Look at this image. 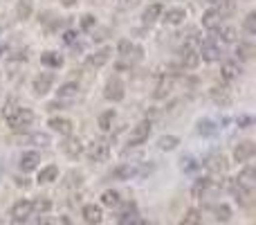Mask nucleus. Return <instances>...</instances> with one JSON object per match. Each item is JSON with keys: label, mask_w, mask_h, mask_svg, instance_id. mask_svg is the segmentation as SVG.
Wrapping results in <instances>:
<instances>
[{"label": "nucleus", "mask_w": 256, "mask_h": 225, "mask_svg": "<svg viewBox=\"0 0 256 225\" xmlns=\"http://www.w3.org/2000/svg\"><path fill=\"white\" fill-rule=\"evenodd\" d=\"M204 167L209 169V171H214V173H220V171H225L227 169V158L222 153H211L207 160H204Z\"/></svg>", "instance_id": "nucleus-9"}, {"label": "nucleus", "mask_w": 256, "mask_h": 225, "mask_svg": "<svg viewBox=\"0 0 256 225\" xmlns=\"http://www.w3.org/2000/svg\"><path fill=\"white\" fill-rule=\"evenodd\" d=\"M229 189H232V194L238 198L240 203H247L250 201V196H252V189H247V187H243V185L238 183V180H232L229 183Z\"/></svg>", "instance_id": "nucleus-21"}, {"label": "nucleus", "mask_w": 256, "mask_h": 225, "mask_svg": "<svg viewBox=\"0 0 256 225\" xmlns=\"http://www.w3.org/2000/svg\"><path fill=\"white\" fill-rule=\"evenodd\" d=\"M198 133H200V135H214V133H218V129H216L214 122L204 119V122H200V124H198Z\"/></svg>", "instance_id": "nucleus-41"}, {"label": "nucleus", "mask_w": 256, "mask_h": 225, "mask_svg": "<svg viewBox=\"0 0 256 225\" xmlns=\"http://www.w3.org/2000/svg\"><path fill=\"white\" fill-rule=\"evenodd\" d=\"M32 209H34V212H38V214H47L50 209H52V201H50V198H45V196H41L38 201L32 203Z\"/></svg>", "instance_id": "nucleus-36"}, {"label": "nucleus", "mask_w": 256, "mask_h": 225, "mask_svg": "<svg viewBox=\"0 0 256 225\" xmlns=\"http://www.w3.org/2000/svg\"><path fill=\"white\" fill-rule=\"evenodd\" d=\"M243 27H245V32H247V34H256V12H250L247 16H245Z\"/></svg>", "instance_id": "nucleus-42"}, {"label": "nucleus", "mask_w": 256, "mask_h": 225, "mask_svg": "<svg viewBox=\"0 0 256 225\" xmlns=\"http://www.w3.org/2000/svg\"><path fill=\"white\" fill-rule=\"evenodd\" d=\"M171 90H173V79H162V81L157 83L153 97H155V99H164V97L171 95Z\"/></svg>", "instance_id": "nucleus-26"}, {"label": "nucleus", "mask_w": 256, "mask_h": 225, "mask_svg": "<svg viewBox=\"0 0 256 225\" xmlns=\"http://www.w3.org/2000/svg\"><path fill=\"white\" fill-rule=\"evenodd\" d=\"M41 63L47 65V68H61V65H63V56L56 52H45L41 56Z\"/></svg>", "instance_id": "nucleus-29"}, {"label": "nucleus", "mask_w": 256, "mask_h": 225, "mask_svg": "<svg viewBox=\"0 0 256 225\" xmlns=\"http://www.w3.org/2000/svg\"><path fill=\"white\" fill-rule=\"evenodd\" d=\"M236 38H238V34H236V30H234V27H220V41L222 43H234L236 41Z\"/></svg>", "instance_id": "nucleus-40"}, {"label": "nucleus", "mask_w": 256, "mask_h": 225, "mask_svg": "<svg viewBox=\"0 0 256 225\" xmlns=\"http://www.w3.org/2000/svg\"><path fill=\"white\" fill-rule=\"evenodd\" d=\"M211 187V180L209 178H200L198 183L193 185V189H191V194H193V198H200L202 194H207V189Z\"/></svg>", "instance_id": "nucleus-34"}, {"label": "nucleus", "mask_w": 256, "mask_h": 225, "mask_svg": "<svg viewBox=\"0 0 256 225\" xmlns=\"http://www.w3.org/2000/svg\"><path fill=\"white\" fill-rule=\"evenodd\" d=\"M180 61H182V68H189V70H193V68L200 63V54L196 52L193 48H189V45H186V48L180 50Z\"/></svg>", "instance_id": "nucleus-8"}, {"label": "nucleus", "mask_w": 256, "mask_h": 225, "mask_svg": "<svg viewBox=\"0 0 256 225\" xmlns=\"http://www.w3.org/2000/svg\"><path fill=\"white\" fill-rule=\"evenodd\" d=\"M83 183V173L81 171H68L65 173V180H63V187L65 189H74V187H81Z\"/></svg>", "instance_id": "nucleus-27"}, {"label": "nucleus", "mask_w": 256, "mask_h": 225, "mask_svg": "<svg viewBox=\"0 0 256 225\" xmlns=\"http://www.w3.org/2000/svg\"><path fill=\"white\" fill-rule=\"evenodd\" d=\"M236 54H238L240 59H250L252 54H254V45H247V43H240L238 50H236Z\"/></svg>", "instance_id": "nucleus-44"}, {"label": "nucleus", "mask_w": 256, "mask_h": 225, "mask_svg": "<svg viewBox=\"0 0 256 225\" xmlns=\"http://www.w3.org/2000/svg\"><path fill=\"white\" fill-rule=\"evenodd\" d=\"M101 205H106V207H117V205H119V194L112 189L104 191V194H101Z\"/></svg>", "instance_id": "nucleus-35"}, {"label": "nucleus", "mask_w": 256, "mask_h": 225, "mask_svg": "<svg viewBox=\"0 0 256 225\" xmlns=\"http://www.w3.org/2000/svg\"><path fill=\"white\" fill-rule=\"evenodd\" d=\"M209 95L218 106H229V104H232V97H229L227 88H218V86H216V88H211Z\"/></svg>", "instance_id": "nucleus-22"}, {"label": "nucleus", "mask_w": 256, "mask_h": 225, "mask_svg": "<svg viewBox=\"0 0 256 225\" xmlns=\"http://www.w3.org/2000/svg\"><path fill=\"white\" fill-rule=\"evenodd\" d=\"M32 12H34V2H32V0H18L16 16L20 18V20H27V18L32 16Z\"/></svg>", "instance_id": "nucleus-25"}, {"label": "nucleus", "mask_w": 256, "mask_h": 225, "mask_svg": "<svg viewBox=\"0 0 256 225\" xmlns=\"http://www.w3.org/2000/svg\"><path fill=\"white\" fill-rule=\"evenodd\" d=\"M0 32H2V23H0Z\"/></svg>", "instance_id": "nucleus-51"}, {"label": "nucleus", "mask_w": 256, "mask_h": 225, "mask_svg": "<svg viewBox=\"0 0 256 225\" xmlns=\"http://www.w3.org/2000/svg\"><path fill=\"white\" fill-rule=\"evenodd\" d=\"M117 50H119L122 56H130V54H133L135 59H140V56H142V48H140V45H135V43H130V41H122Z\"/></svg>", "instance_id": "nucleus-23"}, {"label": "nucleus", "mask_w": 256, "mask_h": 225, "mask_svg": "<svg viewBox=\"0 0 256 225\" xmlns=\"http://www.w3.org/2000/svg\"><path fill=\"white\" fill-rule=\"evenodd\" d=\"M32 122H34V112L29 111V108L20 106L18 115L9 122V126H12V131H16V133H23V131H27L29 126H32Z\"/></svg>", "instance_id": "nucleus-3"}, {"label": "nucleus", "mask_w": 256, "mask_h": 225, "mask_svg": "<svg viewBox=\"0 0 256 225\" xmlns=\"http://www.w3.org/2000/svg\"><path fill=\"white\" fill-rule=\"evenodd\" d=\"M220 20H222V14L218 9H207L202 14V25L207 30H216V27H220Z\"/></svg>", "instance_id": "nucleus-16"}, {"label": "nucleus", "mask_w": 256, "mask_h": 225, "mask_svg": "<svg viewBox=\"0 0 256 225\" xmlns=\"http://www.w3.org/2000/svg\"><path fill=\"white\" fill-rule=\"evenodd\" d=\"M86 155H88V160L90 162H106L108 158H110V147H108V142L99 140V142H92L90 147H88Z\"/></svg>", "instance_id": "nucleus-1"}, {"label": "nucleus", "mask_w": 256, "mask_h": 225, "mask_svg": "<svg viewBox=\"0 0 256 225\" xmlns=\"http://www.w3.org/2000/svg\"><path fill=\"white\" fill-rule=\"evenodd\" d=\"M162 12H164V7L160 5V2H155V5H148L144 9V20H146V23H153V20H157V18L162 16Z\"/></svg>", "instance_id": "nucleus-31"}, {"label": "nucleus", "mask_w": 256, "mask_h": 225, "mask_svg": "<svg viewBox=\"0 0 256 225\" xmlns=\"http://www.w3.org/2000/svg\"><path fill=\"white\" fill-rule=\"evenodd\" d=\"M198 54L204 61H218L220 59V48H216L214 43H202V48H200Z\"/></svg>", "instance_id": "nucleus-20"}, {"label": "nucleus", "mask_w": 256, "mask_h": 225, "mask_svg": "<svg viewBox=\"0 0 256 225\" xmlns=\"http://www.w3.org/2000/svg\"><path fill=\"white\" fill-rule=\"evenodd\" d=\"M52 81H54V77L52 75H38V77L34 79V93L36 95H45V93H50V88H52Z\"/></svg>", "instance_id": "nucleus-14"}, {"label": "nucleus", "mask_w": 256, "mask_h": 225, "mask_svg": "<svg viewBox=\"0 0 256 225\" xmlns=\"http://www.w3.org/2000/svg\"><path fill=\"white\" fill-rule=\"evenodd\" d=\"M18 111H20V104L12 97V99H7L5 106H2V117H5L7 122H12V119L18 115Z\"/></svg>", "instance_id": "nucleus-24"}, {"label": "nucleus", "mask_w": 256, "mask_h": 225, "mask_svg": "<svg viewBox=\"0 0 256 225\" xmlns=\"http://www.w3.org/2000/svg\"><path fill=\"white\" fill-rule=\"evenodd\" d=\"M94 25H97V20H94L92 14H86V16L81 18V30H86V32H88V30H92Z\"/></svg>", "instance_id": "nucleus-45"}, {"label": "nucleus", "mask_w": 256, "mask_h": 225, "mask_svg": "<svg viewBox=\"0 0 256 225\" xmlns=\"http://www.w3.org/2000/svg\"><path fill=\"white\" fill-rule=\"evenodd\" d=\"M128 225H148V223H146L144 219H133V221H130V223H128Z\"/></svg>", "instance_id": "nucleus-48"}, {"label": "nucleus", "mask_w": 256, "mask_h": 225, "mask_svg": "<svg viewBox=\"0 0 256 225\" xmlns=\"http://www.w3.org/2000/svg\"><path fill=\"white\" fill-rule=\"evenodd\" d=\"M112 122H115V111H106L99 115V129L101 131H110Z\"/></svg>", "instance_id": "nucleus-37"}, {"label": "nucleus", "mask_w": 256, "mask_h": 225, "mask_svg": "<svg viewBox=\"0 0 256 225\" xmlns=\"http://www.w3.org/2000/svg\"><path fill=\"white\" fill-rule=\"evenodd\" d=\"M220 72H222V79H225V81H234V79H238V75H240V65L234 63V61H227V63H222Z\"/></svg>", "instance_id": "nucleus-19"}, {"label": "nucleus", "mask_w": 256, "mask_h": 225, "mask_svg": "<svg viewBox=\"0 0 256 225\" xmlns=\"http://www.w3.org/2000/svg\"><path fill=\"white\" fill-rule=\"evenodd\" d=\"M110 56H112V50L110 48L99 50V52L90 54V56L86 59V68H101V65H106L108 61H110Z\"/></svg>", "instance_id": "nucleus-7"}, {"label": "nucleus", "mask_w": 256, "mask_h": 225, "mask_svg": "<svg viewBox=\"0 0 256 225\" xmlns=\"http://www.w3.org/2000/svg\"><path fill=\"white\" fill-rule=\"evenodd\" d=\"M104 95L108 101H122L124 97H126V88H124V83L119 81V79H110V81L106 83V90H104Z\"/></svg>", "instance_id": "nucleus-4"}, {"label": "nucleus", "mask_w": 256, "mask_h": 225, "mask_svg": "<svg viewBox=\"0 0 256 225\" xmlns=\"http://www.w3.org/2000/svg\"><path fill=\"white\" fill-rule=\"evenodd\" d=\"M63 151L70 155V158H79V155H81V151H83L81 140H79V137L68 135V140L63 142Z\"/></svg>", "instance_id": "nucleus-18"}, {"label": "nucleus", "mask_w": 256, "mask_h": 225, "mask_svg": "<svg viewBox=\"0 0 256 225\" xmlns=\"http://www.w3.org/2000/svg\"><path fill=\"white\" fill-rule=\"evenodd\" d=\"M32 212H34V209H32V201H18L16 205H14L12 207V219L16 221V223H20V221H27L29 216H32Z\"/></svg>", "instance_id": "nucleus-6"}, {"label": "nucleus", "mask_w": 256, "mask_h": 225, "mask_svg": "<svg viewBox=\"0 0 256 225\" xmlns=\"http://www.w3.org/2000/svg\"><path fill=\"white\" fill-rule=\"evenodd\" d=\"M243 187H247V189H254V185H256V169L252 165H247L243 169V171L238 173V178H236Z\"/></svg>", "instance_id": "nucleus-15"}, {"label": "nucleus", "mask_w": 256, "mask_h": 225, "mask_svg": "<svg viewBox=\"0 0 256 225\" xmlns=\"http://www.w3.org/2000/svg\"><path fill=\"white\" fill-rule=\"evenodd\" d=\"M164 20L169 25H180L182 20L186 18V12L182 9V7H171V9H166V12H162Z\"/></svg>", "instance_id": "nucleus-17"}, {"label": "nucleus", "mask_w": 256, "mask_h": 225, "mask_svg": "<svg viewBox=\"0 0 256 225\" xmlns=\"http://www.w3.org/2000/svg\"><path fill=\"white\" fill-rule=\"evenodd\" d=\"M182 169L184 171H193V169H198V162L193 158H182Z\"/></svg>", "instance_id": "nucleus-46"}, {"label": "nucleus", "mask_w": 256, "mask_h": 225, "mask_svg": "<svg viewBox=\"0 0 256 225\" xmlns=\"http://www.w3.org/2000/svg\"><path fill=\"white\" fill-rule=\"evenodd\" d=\"M137 173L140 171H137L135 165H119L112 169V178H115V180H130V178H135Z\"/></svg>", "instance_id": "nucleus-13"}, {"label": "nucleus", "mask_w": 256, "mask_h": 225, "mask_svg": "<svg viewBox=\"0 0 256 225\" xmlns=\"http://www.w3.org/2000/svg\"><path fill=\"white\" fill-rule=\"evenodd\" d=\"M29 142L34 144V147H50L52 140H50L47 133H32V135H29Z\"/></svg>", "instance_id": "nucleus-38"}, {"label": "nucleus", "mask_w": 256, "mask_h": 225, "mask_svg": "<svg viewBox=\"0 0 256 225\" xmlns=\"http://www.w3.org/2000/svg\"><path fill=\"white\" fill-rule=\"evenodd\" d=\"M38 225H54V223H52V221H45V219H43V221H41V223H38Z\"/></svg>", "instance_id": "nucleus-50"}, {"label": "nucleus", "mask_w": 256, "mask_h": 225, "mask_svg": "<svg viewBox=\"0 0 256 225\" xmlns=\"http://www.w3.org/2000/svg\"><path fill=\"white\" fill-rule=\"evenodd\" d=\"M133 219H137V209H135L133 203H128L126 207L122 209V214H119V223H122V225H128Z\"/></svg>", "instance_id": "nucleus-33"}, {"label": "nucleus", "mask_w": 256, "mask_h": 225, "mask_svg": "<svg viewBox=\"0 0 256 225\" xmlns=\"http://www.w3.org/2000/svg\"><path fill=\"white\" fill-rule=\"evenodd\" d=\"M72 122L70 119H65V117H52L50 119V129L52 131H56V133H61V135H72Z\"/></svg>", "instance_id": "nucleus-11"}, {"label": "nucleus", "mask_w": 256, "mask_h": 225, "mask_svg": "<svg viewBox=\"0 0 256 225\" xmlns=\"http://www.w3.org/2000/svg\"><path fill=\"white\" fill-rule=\"evenodd\" d=\"M216 219L218 221H229L232 219V209H229L227 205H218V207H216Z\"/></svg>", "instance_id": "nucleus-43"}, {"label": "nucleus", "mask_w": 256, "mask_h": 225, "mask_svg": "<svg viewBox=\"0 0 256 225\" xmlns=\"http://www.w3.org/2000/svg\"><path fill=\"white\" fill-rule=\"evenodd\" d=\"M148 135H151V122H140L128 135V147H140L148 140Z\"/></svg>", "instance_id": "nucleus-2"}, {"label": "nucleus", "mask_w": 256, "mask_h": 225, "mask_svg": "<svg viewBox=\"0 0 256 225\" xmlns=\"http://www.w3.org/2000/svg\"><path fill=\"white\" fill-rule=\"evenodd\" d=\"M58 178V169L54 165H50V167H43L41 169V173H38V183H54Z\"/></svg>", "instance_id": "nucleus-28"}, {"label": "nucleus", "mask_w": 256, "mask_h": 225, "mask_svg": "<svg viewBox=\"0 0 256 225\" xmlns=\"http://www.w3.org/2000/svg\"><path fill=\"white\" fill-rule=\"evenodd\" d=\"M38 162H41V155L36 153V151H27V153H23L20 155V171H34L36 167H38Z\"/></svg>", "instance_id": "nucleus-10"}, {"label": "nucleus", "mask_w": 256, "mask_h": 225, "mask_svg": "<svg viewBox=\"0 0 256 225\" xmlns=\"http://www.w3.org/2000/svg\"><path fill=\"white\" fill-rule=\"evenodd\" d=\"M63 2V7H74L76 5V0H61Z\"/></svg>", "instance_id": "nucleus-49"}, {"label": "nucleus", "mask_w": 256, "mask_h": 225, "mask_svg": "<svg viewBox=\"0 0 256 225\" xmlns=\"http://www.w3.org/2000/svg\"><path fill=\"white\" fill-rule=\"evenodd\" d=\"M182 225H202V216H200L198 209H189L184 214V223Z\"/></svg>", "instance_id": "nucleus-39"}, {"label": "nucleus", "mask_w": 256, "mask_h": 225, "mask_svg": "<svg viewBox=\"0 0 256 225\" xmlns=\"http://www.w3.org/2000/svg\"><path fill=\"white\" fill-rule=\"evenodd\" d=\"M63 41H65V43H68V45H72V43H74V41H76V32H72V30H68V32H65V34H63Z\"/></svg>", "instance_id": "nucleus-47"}, {"label": "nucleus", "mask_w": 256, "mask_h": 225, "mask_svg": "<svg viewBox=\"0 0 256 225\" xmlns=\"http://www.w3.org/2000/svg\"><path fill=\"white\" fill-rule=\"evenodd\" d=\"M256 153V144L252 140H245V142H238L236 149H234V160L236 162H247L252 160Z\"/></svg>", "instance_id": "nucleus-5"}, {"label": "nucleus", "mask_w": 256, "mask_h": 225, "mask_svg": "<svg viewBox=\"0 0 256 225\" xmlns=\"http://www.w3.org/2000/svg\"><path fill=\"white\" fill-rule=\"evenodd\" d=\"M56 93H58V99H70V97H76V93H79V86H76L74 81H68V83H63V86H61Z\"/></svg>", "instance_id": "nucleus-30"}, {"label": "nucleus", "mask_w": 256, "mask_h": 225, "mask_svg": "<svg viewBox=\"0 0 256 225\" xmlns=\"http://www.w3.org/2000/svg\"><path fill=\"white\" fill-rule=\"evenodd\" d=\"M178 144H180V140H178L175 135H162L160 140H157V147L162 149V151H173Z\"/></svg>", "instance_id": "nucleus-32"}, {"label": "nucleus", "mask_w": 256, "mask_h": 225, "mask_svg": "<svg viewBox=\"0 0 256 225\" xmlns=\"http://www.w3.org/2000/svg\"><path fill=\"white\" fill-rule=\"evenodd\" d=\"M81 216H83V221H86V223H90V225L101 223V219H104V214H101L99 205H86V207H83V212H81Z\"/></svg>", "instance_id": "nucleus-12"}]
</instances>
